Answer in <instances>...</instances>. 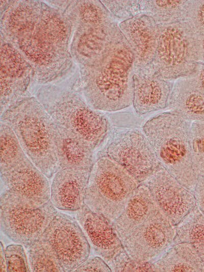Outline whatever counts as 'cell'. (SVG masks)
<instances>
[{"mask_svg":"<svg viewBox=\"0 0 204 272\" xmlns=\"http://www.w3.org/2000/svg\"><path fill=\"white\" fill-rule=\"evenodd\" d=\"M1 14V38L30 64L40 85L57 82L69 72L70 21L56 9L39 1L9 2Z\"/></svg>","mask_w":204,"mask_h":272,"instance_id":"obj_1","label":"cell"},{"mask_svg":"<svg viewBox=\"0 0 204 272\" xmlns=\"http://www.w3.org/2000/svg\"><path fill=\"white\" fill-rule=\"evenodd\" d=\"M76 62L83 95L92 108L114 112L132 105L134 56L119 27L99 52Z\"/></svg>","mask_w":204,"mask_h":272,"instance_id":"obj_2","label":"cell"},{"mask_svg":"<svg viewBox=\"0 0 204 272\" xmlns=\"http://www.w3.org/2000/svg\"><path fill=\"white\" fill-rule=\"evenodd\" d=\"M35 96L55 122L78 135L94 150L107 138L109 120L87 102L79 78L70 85L56 82L40 85Z\"/></svg>","mask_w":204,"mask_h":272,"instance_id":"obj_3","label":"cell"},{"mask_svg":"<svg viewBox=\"0 0 204 272\" xmlns=\"http://www.w3.org/2000/svg\"><path fill=\"white\" fill-rule=\"evenodd\" d=\"M1 121L16 134L26 154L48 179L58 169L54 121L35 96L25 95L1 114Z\"/></svg>","mask_w":204,"mask_h":272,"instance_id":"obj_4","label":"cell"},{"mask_svg":"<svg viewBox=\"0 0 204 272\" xmlns=\"http://www.w3.org/2000/svg\"><path fill=\"white\" fill-rule=\"evenodd\" d=\"M192 122L170 111L148 119L142 130L160 165L193 193L198 176L193 167L190 147Z\"/></svg>","mask_w":204,"mask_h":272,"instance_id":"obj_5","label":"cell"},{"mask_svg":"<svg viewBox=\"0 0 204 272\" xmlns=\"http://www.w3.org/2000/svg\"><path fill=\"white\" fill-rule=\"evenodd\" d=\"M140 184L113 160L98 156L90 170L84 204L112 224Z\"/></svg>","mask_w":204,"mask_h":272,"instance_id":"obj_6","label":"cell"},{"mask_svg":"<svg viewBox=\"0 0 204 272\" xmlns=\"http://www.w3.org/2000/svg\"><path fill=\"white\" fill-rule=\"evenodd\" d=\"M158 44L151 64L163 78L175 81L186 77L197 62L194 37L185 21L158 24Z\"/></svg>","mask_w":204,"mask_h":272,"instance_id":"obj_7","label":"cell"},{"mask_svg":"<svg viewBox=\"0 0 204 272\" xmlns=\"http://www.w3.org/2000/svg\"><path fill=\"white\" fill-rule=\"evenodd\" d=\"M57 213L50 200L32 208L8 191L1 193V230L10 239L26 247L41 237Z\"/></svg>","mask_w":204,"mask_h":272,"instance_id":"obj_8","label":"cell"},{"mask_svg":"<svg viewBox=\"0 0 204 272\" xmlns=\"http://www.w3.org/2000/svg\"><path fill=\"white\" fill-rule=\"evenodd\" d=\"M98 156H106L123 167L140 183L161 166L143 130L116 128L110 130Z\"/></svg>","mask_w":204,"mask_h":272,"instance_id":"obj_9","label":"cell"},{"mask_svg":"<svg viewBox=\"0 0 204 272\" xmlns=\"http://www.w3.org/2000/svg\"><path fill=\"white\" fill-rule=\"evenodd\" d=\"M51 246L64 271H74L88 257L89 243L79 223L58 212L41 237Z\"/></svg>","mask_w":204,"mask_h":272,"instance_id":"obj_10","label":"cell"},{"mask_svg":"<svg viewBox=\"0 0 204 272\" xmlns=\"http://www.w3.org/2000/svg\"><path fill=\"white\" fill-rule=\"evenodd\" d=\"M174 226L159 210L121 242L132 260L155 263L174 243Z\"/></svg>","mask_w":204,"mask_h":272,"instance_id":"obj_11","label":"cell"},{"mask_svg":"<svg viewBox=\"0 0 204 272\" xmlns=\"http://www.w3.org/2000/svg\"><path fill=\"white\" fill-rule=\"evenodd\" d=\"M142 183L149 189L160 212L174 226L196 206L193 193L162 166Z\"/></svg>","mask_w":204,"mask_h":272,"instance_id":"obj_12","label":"cell"},{"mask_svg":"<svg viewBox=\"0 0 204 272\" xmlns=\"http://www.w3.org/2000/svg\"><path fill=\"white\" fill-rule=\"evenodd\" d=\"M4 190L8 191L32 208L50 200L47 178L29 159L9 169L1 170Z\"/></svg>","mask_w":204,"mask_h":272,"instance_id":"obj_13","label":"cell"},{"mask_svg":"<svg viewBox=\"0 0 204 272\" xmlns=\"http://www.w3.org/2000/svg\"><path fill=\"white\" fill-rule=\"evenodd\" d=\"M1 114L25 95L33 77L32 67L21 53L1 38Z\"/></svg>","mask_w":204,"mask_h":272,"instance_id":"obj_14","label":"cell"},{"mask_svg":"<svg viewBox=\"0 0 204 272\" xmlns=\"http://www.w3.org/2000/svg\"><path fill=\"white\" fill-rule=\"evenodd\" d=\"M174 82L149 66L135 69L132 105L136 113L142 115L167 107Z\"/></svg>","mask_w":204,"mask_h":272,"instance_id":"obj_15","label":"cell"},{"mask_svg":"<svg viewBox=\"0 0 204 272\" xmlns=\"http://www.w3.org/2000/svg\"><path fill=\"white\" fill-rule=\"evenodd\" d=\"M76 217L94 252L108 264L124 250L112 224L104 216L84 204Z\"/></svg>","mask_w":204,"mask_h":272,"instance_id":"obj_16","label":"cell"},{"mask_svg":"<svg viewBox=\"0 0 204 272\" xmlns=\"http://www.w3.org/2000/svg\"><path fill=\"white\" fill-rule=\"evenodd\" d=\"M119 28L134 56L135 69L151 64L158 44V24L150 17L139 14L120 21Z\"/></svg>","mask_w":204,"mask_h":272,"instance_id":"obj_17","label":"cell"},{"mask_svg":"<svg viewBox=\"0 0 204 272\" xmlns=\"http://www.w3.org/2000/svg\"><path fill=\"white\" fill-rule=\"evenodd\" d=\"M90 171L59 169L50 185V201L54 206L64 211H78L84 204Z\"/></svg>","mask_w":204,"mask_h":272,"instance_id":"obj_18","label":"cell"},{"mask_svg":"<svg viewBox=\"0 0 204 272\" xmlns=\"http://www.w3.org/2000/svg\"><path fill=\"white\" fill-rule=\"evenodd\" d=\"M54 140L58 169L91 170L95 161L94 150L86 141L55 122Z\"/></svg>","mask_w":204,"mask_h":272,"instance_id":"obj_19","label":"cell"},{"mask_svg":"<svg viewBox=\"0 0 204 272\" xmlns=\"http://www.w3.org/2000/svg\"><path fill=\"white\" fill-rule=\"evenodd\" d=\"M159 211L149 189L141 183L112 226L122 241Z\"/></svg>","mask_w":204,"mask_h":272,"instance_id":"obj_20","label":"cell"},{"mask_svg":"<svg viewBox=\"0 0 204 272\" xmlns=\"http://www.w3.org/2000/svg\"><path fill=\"white\" fill-rule=\"evenodd\" d=\"M168 107L191 122L204 121V92L185 77L174 81Z\"/></svg>","mask_w":204,"mask_h":272,"instance_id":"obj_21","label":"cell"},{"mask_svg":"<svg viewBox=\"0 0 204 272\" xmlns=\"http://www.w3.org/2000/svg\"><path fill=\"white\" fill-rule=\"evenodd\" d=\"M154 264V271H204L198 254L187 242L173 243Z\"/></svg>","mask_w":204,"mask_h":272,"instance_id":"obj_22","label":"cell"},{"mask_svg":"<svg viewBox=\"0 0 204 272\" xmlns=\"http://www.w3.org/2000/svg\"><path fill=\"white\" fill-rule=\"evenodd\" d=\"M189 0H141L140 14L151 17L157 24L184 21Z\"/></svg>","mask_w":204,"mask_h":272,"instance_id":"obj_23","label":"cell"},{"mask_svg":"<svg viewBox=\"0 0 204 272\" xmlns=\"http://www.w3.org/2000/svg\"><path fill=\"white\" fill-rule=\"evenodd\" d=\"M179 242L191 244L204 264V215L196 206L175 226L174 243Z\"/></svg>","mask_w":204,"mask_h":272,"instance_id":"obj_24","label":"cell"},{"mask_svg":"<svg viewBox=\"0 0 204 272\" xmlns=\"http://www.w3.org/2000/svg\"><path fill=\"white\" fill-rule=\"evenodd\" d=\"M0 145L1 170L13 167L29 159L13 130L1 121Z\"/></svg>","mask_w":204,"mask_h":272,"instance_id":"obj_25","label":"cell"},{"mask_svg":"<svg viewBox=\"0 0 204 272\" xmlns=\"http://www.w3.org/2000/svg\"><path fill=\"white\" fill-rule=\"evenodd\" d=\"M28 248L31 271H64L55 252L44 239L40 238Z\"/></svg>","mask_w":204,"mask_h":272,"instance_id":"obj_26","label":"cell"},{"mask_svg":"<svg viewBox=\"0 0 204 272\" xmlns=\"http://www.w3.org/2000/svg\"><path fill=\"white\" fill-rule=\"evenodd\" d=\"M190 142L194 170L198 176H204V121L192 122Z\"/></svg>","mask_w":204,"mask_h":272,"instance_id":"obj_27","label":"cell"},{"mask_svg":"<svg viewBox=\"0 0 204 272\" xmlns=\"http://www.w3.org/2000/svg\"><path fill=\"white\" fill-rule=\"evenodd\" d=\"M110 13L121 21L140 14L139 1H100Z\"/></svg>","mask_w":204,"mask_h":272,"instance_id":"obj_28","label":"cell"},{"mask_svg":"<svg viewBox=\"0 0 204 272\" xmlns=\"http://www.w3.org/2000/svg\"><path fill=\"white\" fill-rule=\"evenodd\" d=\"M194 36L204 34V0H189L184 21Z\"/></svg>","mask_w":204,"mask_h":272,"instance_id":"obj_29","label":"cell"},{"mask_svg":"<svg viewBox=\"0 0 204 272\" xmlns=\"http://www.w3.org/2000/svg\"><path fill=\"white\" fill-rule=\"evenodd\" d=\"M108 265L112 271H154L153 263L133 260L124 250L114 258Z\"/></svg>","mask_w":204,"mask_h":272,"instance_id":"obj_30","label":"cell"},{"mask_svg":"<svg viewBox=\"0 0 204 272\" xmlns=\"http://www.w3.org/2000/svg\"><path fill=\"white\" fill-rule=\"evenodd\" d=\"M5 251L7 271H31L22 245L18 244L9 245L6 248Z\"/></svg>","mask_w":204,"mask_h":272,"instance_id":"obj_31","label":"cell"},{"mask_svg":"<svg viewBox=\"0 0 204 272\" xmlns=\"http://www.w3.org/2000/svg\"><path fill=\"white\" fill-rule=\"evenodd\" d=\"M74 271L109 272L112 270L101 257L96 256L88 258Z\"/></svg>","mask_w":204,"mask_h":272,"instance_id":"obj_32","label":"cell"},{"mask_svg":"<svg viewBox=\"0 0 204 272\" xmlns=\"http://www.w3.org/2000/svg\"><path fill=\"white\" fill-rule=\"evenodd\" d=\"M185 77L193 86L204 92L203 62H197L193 71Z\"/></svg>","mask_w":204,"mask_h":272,"instance_id":"obj_33","label":"cell"},{"mask_svg":"<svg viewBox=\"0 0 204 272\" xmlns=\"http://www.w3.org/2000/svg\"><path fill=\"white\" fill-rule=\"evenodd\" d=\"M193 194L196 206L204 215V176H198Z\"/></svg>","mask_w":204,"mask_h":272,"instance_id":"obj_34","label":"cell"},{"mask_svg":"<svg viewBox=\"0 0 204 272\" xmlns=\"http://www.w3.org/2000/svg\"><path fill=\"white\" fill-rule=\"evenodd\" d=\"M194 37L197 62L204 63V34Z\"/></svg>","mask_w":204,"mask_h":272,"instance_id":"obj_35","label":"cell"},{"mask_svg":"<svg viewBox=\"0 0 204 272\" xmlns=\"http://www.w3.org/2000/svg\"><path fill=\"white\" fill-rule=\"evenodd\" d=\"M0 271H7V262L5 255V249L2 242H1L0 246Z\"/></svg>","mask_w":204,"mask_h":272,"instance_id":"obj_36","label":"cell"}]
</instances>
